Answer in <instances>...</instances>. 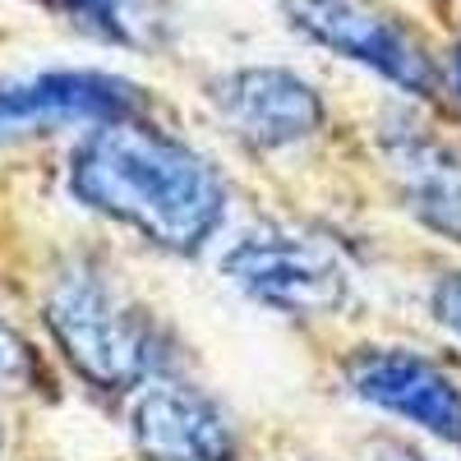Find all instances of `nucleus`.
<instances>
[{
  "label": "nucleus",
  "mask_w": 461,
  "mask_h": 461,
  "mask_svg": "<svg viewBox=\"0 0 461 461\" xmlns=\"http://www.w3.org/2000/svg\"><path fill=\"white\" fill-rule=\"evenodd\" d=\"M56 10L79 32L139 56L167 51L180 32V14L171 0H56Z\"/></svg>",
  "instance_id": "9d476101"
},
{
  "label": "nucleus",
  "mask_w": 461,
  "mask_h": 461,
  "mask_svg": "<svg viewBox=\"0 0 461 461\" xmlns=\"http://www.w3.org/2000/svg\"><path fill=\"white\" fill-rule=\"evenodd\" d=\"M148 115V93L111 69H42L0 84V139L97 130Z\"/></svg>",
  "instance_id": "0eeeda50"
},
{
  "label": "nucleus",
  "mask_w": 461,
  "mask_h": 461,
  "mask_svg": "<svg viewBox=\"0 0 461 461\" xmlns=\"http://www.w3.org/2000/svg\"><path fill=\"white\" fill-rule=\"evenodd\" d=\"M429 314H434V323L452 341H461V267H447L443 277H434V286H429Z\"/></svg>",
  "instance_id": "f8f14e48"
},
{
  "label": "nucleus",
  "mask_w": 461,
  "mask_h": 461,
  "mask_svg": "<svg viewBox=\"0 0 461 461\" xmlns=\"http://www.w3.org/2000/svg\"><path fill=\"white\" fill-rule=\"evenodd\" d=\"M369 461H434V456H425V452L411 447V443H393V438H383V443H374V447H369Z\"/></svg>",
  "instance_id": "ddd939ff"
},
{
  "label": "nucleus",
  "mask_w": 461,
  "mask_h": 461,
  "mask_svg": "<svg viewBox=\"0 0 461 461\" xmlns=\"http://www.w3.org/2000/svg\"><path fill=\"white\" fill-rule=\"evenodd\" d=\"M378 152L402 208L434 236L461 245V148L415 115L378 130Z\"/></svg>",
  "instance_id": "1a4fd4ad"
},
{
  "label": "nucleus",
  "mask_w": 461,
  "mask_h": 461,
  "mask_svg": "<svg viewBox=\"0 0 461 461\" xmlns=\"http://www.w3.org/2000/svg\"><path fill=\"white\" fill-rule=\"evenodd\" d=\"M221 277L258 310L310 323L337 319L356 295L351 263L337 245L295 226H254L221 254Z\"/></svg>",
  "instance_id": "7ed1b4c3"
},
{
  "label": "nucleus",
  "mask_w": 461,
  "mask_h": 461,
  "mask_svg": "<svg viewBox=\"0 0 461 461\" xmlns=\"http://www.w3.org/2000/svg\"><path fill=\"white\" fill-rule=\"evenodd\" d=\"M208 106L249 152H291L328 125L323 93L291 65H236L208 79Z\"/></svg>",
  "instance_id": "423d86ee"
},
{
  "label": "nucleus",
  "mask_w": 461,
  "mask_h": 461,
  "mask_svg": "<svg viewBox=\"0 0 461 461\" xmlns=\"http://www.w3.org/2000/svg\"><path fill=\"white\" fill-rule=\"evenodd\" d=\"M130 438L139 461H236L240 429L208 388L162 374L143 383L130 406Z\"/></svg>",
  "instance_id": "6e6552de"
},
{
  "label": "nucleus",
  "mask_w": 461,
  "mask_h": 461,
  "mask_svg": "<svg viewBox=\"0 0 461 461\" xmlns=\"http://www.w3.org/2000/svg\"><path fill=\"white\" fill-rule=\"evenodd\" d=\"M0 443H5V438H0Z\"/></svg>",
  "instance_id": "2eb2a0df"
},
{
  "label": "nucleus",
  "mask_w": 461,
  "mask_h": 461,
  "mask_svg": "<svg viewBox=\"0 0 461 461\" xmlns=\"http://www.w3.org/2000/svg\"><path fill=\"white\" fill-rule=\"evenodd\" d=\"M69 194L176 258L203 254L230 212V185L217 162L148 115L84 134L69 158Z\"/></svg>",
  "instance_id": "f257e3e1"
},
{
  "label": "nucleus",
  "mask_w": 461,
  "mask_h": 461,
  "mask_svg": "<svg viewBox=\"0 0 461 461\" xmlns=\"http://www.w3.org/2000/svg\"><path fill=\"white\" fill-rule=\"evenodd\" d=\"M282 14L304 42L369 69L406 97L429 102L443 88V69L429 47L383 0H282Z\"/></svg>",
  "instance_id": "20e7f679"
},
{
  "label": "nucleus",
  "mask_w": 461,
  "mask_h": 461,
  "mask_svg": "<svg viewBox=\"0 0 461 461\" xmlns=\"http://www.w3.org/2000/svg\"><path fill=\"white\" fill-rule=\"evenodd\" d=\"M42 323L65 365L97 393L125 397L176 369V346L158 314L93 263H65L51 277Z\"/></svg>",
  "instance_id": "f03ea898"
},
{
  "label": "nucleus",
  "mask_w": 461,
  "mask_h": 461,
  "mask_svg": "<svg viewBox=\"0 0 461 461\" xmlns=\"http://www.w3.org/2000/svg\"><path fill=\"white\" fill-rule=\"evenodd\" d=\"M443 84L452 88V97H461V42L452 47V56H447V69H443Z\"/></svg>",
  "instance_id": "4468645a"
},
{
  "label": "nucleus",
  "mask_w": 461,
  "mask_h": 461,
  "mask_svg": "<svg viewBox=\"0 0 461 461\" xmlns=\"http://www.w3.org/2000/svg\"><path fill=\"white\" fill-rule=\"evenodd\" d=\"M42 383V360L28 346V337L19 328H10L0 319V388L5 393H28Z\"/></svg>",
  "instance_id": "9b49d317"
},
{
  "label": "nucleus",
  "mask_w": 461,
  "mask_h": 461,
  "mask_svg": "<svg viewBox=\"0 0 461 461\" xmlns=\"http://www.w3.org/2000/svg\"><path fill=\"white\" fill-rule=\"evenodd\" d=\"M341 393L461 456V383L434 356L397 341L356 346L341 360Z\"/></svg>",
  "instance_id": "39448f33"
}]
</instances>
